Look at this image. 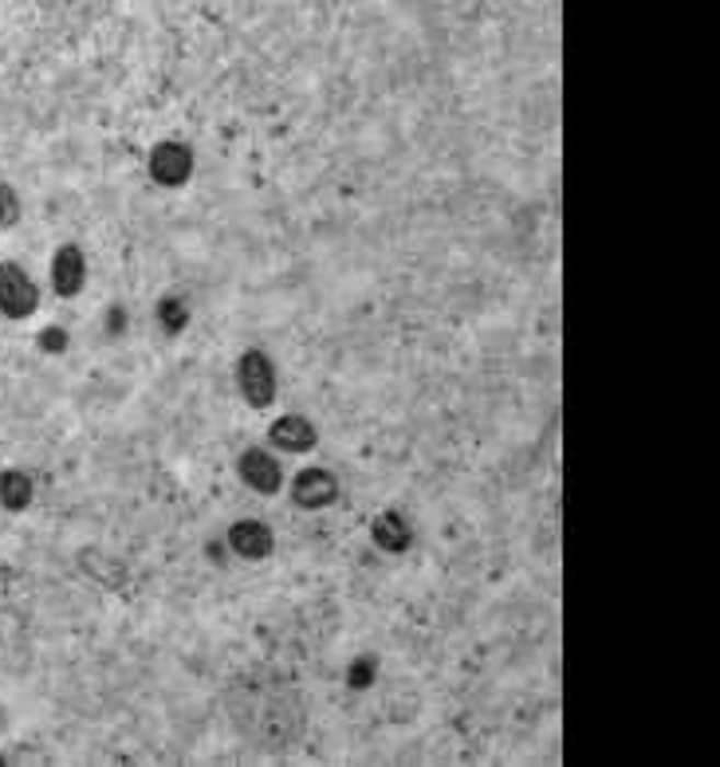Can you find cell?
Returning <instances> with one entry per match:
<instances>
[{
    "label": "cell",
    "instance_id": "6da1fadb",
    "mask_svg": "<svg viewBox=\"0 0 720 767\" xmlns=\"http://www.w3.org/2000/svg\"><path fill=\"white\" fill-rule=\"evenodd\" d=\"M249 700L256 720L244 724V729H249V736L256 740L260 748H288V744H296L299 729H304V717H299V705L292 697V689H284L272 677H256Z\"/></svg>",
    "mask_w": 720,
    "mask_h": 767
},
{
    "label": "cell",
    "instance_id": "7a4b0ae2",
    "mask_svg": "<svg viewBox=\"0 0 720 767\" xmlns=\"http://www.w3.org/2000/svg\"><path fill=\"white\" fill-rule=\"evenodd\" d=\"M237 386H240V398L252 405V410H268L276 402V366L272 358L260 351V346H249L237 363Z\"/></svg>",
    "mask_w": 720,
    "mask_h": 767
},
{
    "label": "cell",
    "instance_id": "3957f363",
    "mask_svg": "<svg viewBox=\"0 0 720 767\" xmlns=\"http://www.w3.org/2000/svg\"><path fill=\"white\" fill-rule=\"evenodd\" d=\"M36 311H39L36 279L20 268V264L4 260V264H0V316L24 323V319H32Z\"/></svg>",
    "mask_w": 720,
    "mask_h": 767
},
{
    "label": "cell",
    "instance_id": "277c9868",
    "mask_svg": "<svg viewBox=\"0 0 720 767\" xmlns=\"http://www.w3.org/2000/svg\"><path fill=\"white\" fill-rule=\"evenodd\" d=\"M146 170L162 190H182L193 178V150L185 142H178V138H162L158 146H150Z\"/></svg>",
    "mask_w": 720,
    "mask_h": 767
},
{
    "label": "cell",
    "instance_id": "5b68a950",
    "mask_svg": "<svg viewBox=\"0 0 720 767\" xmlns=\"http://www.w3.org/2000/svg\"><path fill=\"white\" fill-rule=\"evenodd\" d=\"M339 500V477L331 469H319V465H311V469H299L296 477H292V504L304 512H323L331 508Z\"/></svg>",
    "mask_w": 720,
    "mask_h": 767
},
{
    "label": "cell",
    "instance_id": "8992f818",
    "mask_svg": "<svg viewBox=\"0 0 720 767\" xmlns=\"http://www.w3.org/2000/svg\"><path fill=\"white\" fill-rule=\"evenodd\" d=\"M237 477L249 484L256 496H276L284 489V465L268 449H244L237 460Z\"/></svg>",
    "mask_w": 720,
    "mask_h": 767
},
{
    "label": "cell",
    "instance_id": "52a82bcc",
    "mask_svg": "<svg viewBox=\"0 0 720 767\" xmlns=\"http://www.w3.org/2000/svg\"><path fill=\"white\" fill-rule=\"evenodd\" d=\"M232 556L249 559V563H260V559H268L276 551V531L264 524V519H237L225 536Z\"/></svg>",
    "mask_w": 720,
    "mask_h": 767
},
{
    "label": "cell",
    "instance_id": "ba28073f",
    "mask_svg": "<svg viewBox=\"0 0 720 767\" xmlns=\"http://www.w3.org/2000/svg\"><path fill=\"white\" fill-rule=\"evenodd\" d=\"M268 445L279 453H311L319 445V430L304 413H284L268 430Z\"/></svg>",
    "mask_w": 720,
    "mask_h": 767
},
{
    "label": "cell",
    "instance_id": "9c48e42d",
    "mask_svg": "<svg viewBox=\"0 0 720 767\" xmlns=\"http://www.w3.org/2000/svg\"><path fill=\"white\" fill-rule=\"evenodd\" d=\"M87 284V256L79 244H59L56 256H52V288L56 296L76 299Z\"/></svg>",
    "mask_w": 720,
    "mask_h": 767
},
{
    "label": "cell",
    "instance_id": "30bf717a",
    "mask_svg": "<svg viewBox=\"0 0 720 767\" xmlns=\"http://www.w3.org/2000/svg\"><path fill=\"white\" fill-rule=\"evenodd\" d=\"M370 539H375V547L386 551V556H402L413 543V528L398 508H386L382 516H375V524H370Z\"/></svg>",
    "mask_w": 720,
    "mask_h": 767
},
{
    "label": "cell",
    "instance_id": "8fae6325",
    "mask_svg": "<svg viewBox=\"0 0 720 767\" xmlns=\"http://www.w3.org/2000/svg\"><path fill=\"white\" fill-rule=\"evenodd\" d=\"M36 500V480L24 469H4L0 472V508L4 512H28Z\"/></svg>",
    "mask_w": 720,
    "mask_h": 767
},
{
    "label": "cell",
    "instance_id": "7c38bea8",
    "mask_svg": "<svg viewBox=\"0 0 720 767\" xmlns=\"http://www.w3.org/2000/svg\"><path fill=\"white\" fill-rule=\"evenodd\" d=\"M155 316H158V323H162L165 331H170V335H182L185 327H190L193 311H190V304H185V296H178V291H170V296L158 299Z\"/></svg>",
    "mask_w": 720,
    "mask_h": 767
},
{
    "label": "cell",
    "instance_id": "4fadbf2b",
    "mask_svg": "<svg viewBox=\"0 0 720 767\" xmlns=\"http://www.w3.org/2000/svg\"><path fill=\"white\" fill-rule=\"evenodd\" d=\"M375 682H378V657H375V653H363V657H355V662L346 665V689H351V692L370 689Z\"/></svg>",
    "mask_w": 720,
    "mask_h": 767
},
{
    "label": "cell",
    "instance_id": "5bb4252c",
    "mask_svg": "<svg viewBox=\"0 0 720 767\" xmlns=\"http://www.w3.org/2000/svg\"><path fill=\"white\" fill-rule=\"evenodd\" d=\"M20 225V197L9 182H0V229L9 232Z\"/></svg>",
    "mask_w": 720,
    "mask_h": 767
},
{
    "label": "cell",
    "instance_id": "9a60e30c",
    "mask_svg": "<svg viewBox=\"0 0 720 767\" xmlns=\"http://www.w3.org/2000/svg\"><path fill=\"white\" fill-rule=\"evenodd\" d=\"M36 343H39V351H44V355H68L71 335L64 331V327H44V331L36 335Z\"/></svg>",
    "mask_w": 720,
    "mask_h": 767
},
{
    "label": "cell",
    "instance_id": "2e32d148",
    "mask_svg": "<svg viewBox=\"0 0 720 767\" xmlns=\"http://www.w3.org/2000/svg\"><path fill=\"white\" fill-rule=\"evenodd\" d=\"M106 331H111V335L123 331V307H111V316H106Z\"/></svg>",
    "mask_w": 720,
    "mask_h": 767
},
{
    "label": "cell",
    "instance_id": "e0dca14e",
    "mask_svg": "<svg viewBox=\"0 0 720 767\" xmlns=\"http://www.w3.org/2000/svg\"><path fill=\"white\" fill-rule=\"evenodd\" d=\"M0 729H4V717H0Z\"/></svg>",
    "mask_w": 720,
    "mask_h": 767
}]
</instances>
